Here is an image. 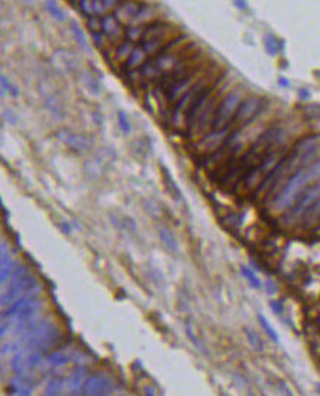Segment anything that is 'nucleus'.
<instances>
[{
	"label": "nucleus",
	"instance_id": "20e7f679",
	"mask_svg": "<svg viewBox=\"0 0 320 396\" xmlns=\"http://www.w3.org/2000/svg\"><path fill=\"white\" fill-rule=\"evenodd\" d=\"M244 99H245L244 90H241V89L229 90L217 106V111H216L214 118H213L212 130L229 128V125H231V122H232V119H234V116H235V114H236V111Z\"/></svg>",
	"mask_w": 320,
	"mask_h": 396
},
{
	"label": "nucleus",
	"instance_id": "423d86ee",
	"mask_svg": "<svg viewBox=\"0 0 320 396\" xmlns=\"http://www.w3.org/2000/svg\"><path fill=\"white\" fill-rule=\"evenodd\" d=\"M320 199V180H317L316 183H313L311 186H308L301 196L297 199V202L292 205V208L289 210V212L285 217V221L288 223H294L299 218H304L305 214L316 205V202Z\"/></svg>",
	"mask_w": 320,
	"mask_h": 396
},
{
	"label": "nucleus",
	"instance_id": "6e6552de",
	"mask_svg": "<svg viewBox=\"0 0 320 396\" xmlns=\"http://www.w3.org/2000/svg\"><path fill=\"white\" fill-rule=\"evenodd\" d=\"M212 65L210 64H207V62H204V64H201L200 67H197L194 71H191L190 74H187L184 78H181L178 83H175L172 87H169L168 90H166V94H168V100L171 102V103H175V102H178L207 71H209V68H210Z\"/></svg>",
	"mask_w": 320,
	"mask_h": 396
},
{
	"label": "nucleus",
	"instance_id": "393cba45",
	"mask_svg": "<svg viewBox=\"0 0 320 396\" xmlns=\"http://www.w3.org/2000/svg\"><path fill=\"white\" fill-rule=\"evenodd\" d=\"M77 8L85 20L96 17V0H80Z\"/></svg>",
	"mask_w": 320,
	"mask_h": 396
},
{
	"label": "nucleus",
	"instance_id": "c9c22d12",
	"mask_svg": "<svg viewBox=\"0 0 320 396\" xmlns=\"http://www.w3.org/2000/svg\"><path fill=\"white\" fill-rule=\"evenodd\" d=\"M47 108H49V111H50L52 114H56V115H59V112L62 111V105H61L59 99L55 97V96L49 97V100H47Z\"/></svg>",
	"mask_w": 320,
	"mask_h": 396
},
{
	"label": "nucleus",
	"instance_id": "f704fd0d",
	"mask_svg": "<svg viewBox=\"0 0 320 396\" xmlns=\"http://www.w3.org/2000/svg\"><path fill=\"white\" fill-rule=\"evenodd\" d=\"M87 28H88L90 33L100 31V30H102V18H99V17L88 18V20H87Z\"/></svg>",
	"mask_w": 320,
	"mask_h": 396
},
{
	"label": "nucleus",
	"instance_id": "58836bf2",
	"mask_svg": "<svg viewBox=\"0 0 320 396\" xmlns=\"http://www.w3.org/2000/svg\"><path fill=\"white\" fill-rule=\"evenodd\" d=\"M270 306H272V311L275 314H282L283 312V305L280 301H270Z\"/></svg>",
	"mask_w": 320,
	"mask_h": 396
},
{
	"label": "nucleus",
	"instance_id": "4c0bfd02",
	"mask_svg": "<svg viewBox=\"0 0 320 396\" xmlns=\"http://www.w3.org/2000/svg\"><path fill=\"white\" fill-rule=\"evenodd\" d=\"M102 2H103V5L106 6V9L112 14V12H113V11L124 2V0H102Z\"/></svg>",
	"mask_w": 320,
	"mask_h": 396
},
{
	"label": "nucleus",
	"instance_id": "1a4fd4ad",
	"mask_svg": "<svg viewBox=\"0 0 320 396\" xmlns=\"http://www.w3.org/2000/svg\"><path fill=\"white\" fill-rule=\"evenodd\" d=\"M179 36V28L176 27V25H171L168 30H165L163 33H160V34H157V36H154V37H151V39H149V40H146V42H143L141 43V46H143V49L146 50V53L149 55V56H156V55H159L172 40H175L176 37Z\"/></svg>",
	"mask_w": 320,
	"mask_h": 396
},
{
	"label": "nucleus",
	"instance_id": "dca6fc26",
	"mask_svg": "<svg viewBox=\"0 0 320 396\" xmlns=\"http://www.w3.org/2000/svg\"><path fill=\"white\" fill-rule=\"evenodd\" d=\"M149 59V55L146 53V50L143 49V46H135L132 53L129 55L128 61L124 64V67L128 70V71H132V70H140Z\"/></svg>",
	"mask_w": 320,
	"mask_h": 396
},
{
	"label": "nucleus",
	"instance_id": "bb28decb",
	"mask_svg": "<svg viewBox=\"0 0 320 396\" xmlns=\"http://www.w3.org/2000/svg\"><path fill=\"white\" fill-rule=\"evenodd\" d=\"M264 46H266L267 53L272 55V56H276V55L280 52V42H279L275 36H272V34H267V36H266V39H264Z\"/></svg>",
	"mask_w": 320,
	"mask_h": 396
},
{
	"label": "nucleus",
	"instance_id": "cd10ccee",
	"mask_svg": "<svg viewBox=\"0 0 320 396\" xmlns=\"http://www.w3.org/2000/svg\"><path fill=\"white\" fill-rule=\"evenodd\" d=\"M244 331H245L247 339L250 340V345H251L254 349H257V350H263V342H261L260 336H258L253 328H248V327H245Z\"/></svg>",
	"mask_w": 320,
	"mask_h": 396
},
{
	"label": "nucleus",
	"instance_id": "c756f323",
	"mask_svg": "<svg viewBox=\"0 0 320 396\" xmlns=\"http://www.w3.org/2000/svg\"><path fill=\"white\" fill-rule=\"evenodd\" d=\"M163 172L166 174L165 177H163V181H165V184H166V187H171L169 188V193L175 197H182V194H181V190H179V187L175 184V181H173V178L171 177V174L168 172V169H163Z\"/></svg>",
	"mask_w": 320,
	"mask_h": 396
},
{
	"label": "nucleus",
	"instance_id": "7ed1b4c3",
	"mask_svg": "<svg viewBox=\"0 0 320 396\" xmlns=\"http://www.w3.org/2000/svg\"><path fill=\"white\" fill-rule=\"evenodd\" d=\"M43 309V301L39 299L34 293L24 296L14 303L8 306V309L2 314V331L0 336L5 337L6 331L12 324H22V323H30L37 318V315Z\"/></svg>",
	"mask_w": 320,
	"mask_h": 396
},
{
	"label": "nucleus",
	"instance_id": "a878e982",
	"mask_svg": "<svg viewBox=\"0 0 320 396\" xmlns=\"http://www.w3.org/2000/svg\"><path fill=\"white\" fill-rule=\"evenodd\" d=\"M65 384H66V380H65V378L53 377V378L47 383L44 393H46V395H53V396H55V395H61V393L64 392V389H65Z\"/></svg>",
	"mask_w": 320,
	"mask_h": 396
},
{
	"label": "nucleus",
	"instance_id": "5701e85b",
	"mask_svg": "<svg viewBox=\"0 0 320 396\" xmlns=\"http://www.w3.org/2000/svg\"><path fill=\"white\" fill-rule=\"evenodd\" d=\"M11 365H12V370L17 373V374H24L27 370H28V365H27V355L24 350H20L15 353V356L12 358L11 361Z\"/></svg>",
	"mask_w": 320,
	"mask_h": 396
},
{
	"label": "nucleus",
	"instance_id": "f8f14e48",
	"mask_svg": "<svg viewBox=\"0 0 320 396\" xmlns=\"http://www.w3.org/2000/svg\"><path fill=\"white\" fill-rule=\"evenodd\" d=\"M144 2H138V0H124V2L112 12L116 20L127 28L131 25V23L135 20L138 12L141 11Z\"/></svg>",
	"mask_w": 320,
	"mask_h": 396
},
{
	"label": "nucleus",
	"instance_id": "f3484780",
	"mask_svg": "<svg viewBox=\"0 0 320 396\" xmlns=\"http://www.w3.org/2000/svg\"><path fill=\"white\" fill-rule=\"evenodd\" d=\"M34 386H36V383H34V380H33L30 375L18 374V377H17L15 381H14L12 389H15L14 393H20V395H31Z\"/></svg>",
	"mask_w": 320,
	"mask_h": 396
},
{
	"label": "nucleus",
	"instance_id": "4468645a",
	"mask_svg": "<svg viewBox=\"0 0 320 396\" xmlns=\"http://www.w3.org/2000/svg\"><path fill=\"white\" fill-rule=\"evenodd\" d=\"M64 143L75 153H83V152H87L88 147H90V141L83 134H78V133H69V131H65L64 134H61Z\"/></svg>",
	"mask_w": 320,
	"mask_h": 396
},
{
	"label": "nucleus",
	"instance_id": "79ce46f5",
	"mask_svg": "<svg viewBox=\"0 0 320 396\" xmlns=\"http://www.w3.org/2000/svg\"><path fill=\"white\" fill-rule=\"evenodd\" d=\"M267 290H269L270 293H275V292H276V287L272 284V281H269V283H267Z\"/></svg>",
	"mask_w": 320,
	"mask_h": 396
},
{
	"label": "nucleus",
	"instance_id": "c85d7f7f",
	"mask_svg": "<svg viewBox=\"0 0 320 396\" xmlns=\"http://www.w3.org/2000/svg\"><path fill=\"white\" fill-rule=\"evenodd\" d=\"M258 323H260V326L263 327V330L266 331V334H267L275 343H279V336H277V333H276L275 328L269 324V321L266 320L264 315H258Z\"/></svg>",
	"mask_w": 320,
	"mask_h": 396
},
{
	"label": "nucleus",
	"instance_id": "412c9836",
	"mask_svg": "<svg viewBox=\"0 0 320 396\" xmlns=\"http://www.w3.org/2000/svg\"><path fill=\"white\" fill-rule=\"evenodd\" d=\"M71 33L75 39V42L78 43V46L84 50V52H90V45H88V40L85 37V33L83 31V28L77 24V23H72L71 24Z\"/></svg>",
	"mask_w": 320,
	"mask_h": 396
},
{
	"label": "nucleus",
	"instance_id": "72a5a7b5",
	"mask_svg": "<svg viewBox=\"0 0 320 396\" xmlns=\"http://www.w3.org/2000/svg\"><path fill=\"white\" fill-rule=\"evenodd\" d=\"M118 124H119V128L125 134H128L131 131V122H129V118H128L127 112H124V111L118 112Z\"/></svg>",
	"mask_w": 320,
	"mask_h": 396
},
{
	"label": "nucleus",
	"instance_id": "a211bd4d",
	"mask_svg": "<svg viewBox=\"0 0 320 396\" xmlns=\"http://www.w3.org/2000/svg\"><path fill=\"white\" fill-rule=\"evenodd\" d=\"M134 47H135V43H132V42H129V40H127V39L122 40L121 43H118V46H116V49H115V59L124 65V64L128 61L129 55L132 53Z\"/></svg>",
	"mask_w": 320,
	"mask_h": 396
},
{
	"label": "nucleus",
	"instance_id": "aec40b11",
	"mask_svg": "<svg viewBox=\"0 0 320 396\" xmlns=\"http://www.w3.org/2000/svg\"><path fill=\"white\" fill-rule=\"evenodd\" d=\"M147 27L149 25H131V27H127V30H125V39L129 40V42H132V43H141Z\"/></svg>",
	"mask_w": 320,
	"mask_h": 396
},
{
	"label": "nucleus",
	"instance_id": "4be33fe9",
	"mask_svg": "<svg viewBox=\"0 0 320 396\" xmlns=\"http://www.w3.org/2000/svg\"><path fill=\"white\" fill-rule=\"evenodd\" d=\"M46 361H47L52 367H62V365L69 364V362L72 361V358H71V355H68L66 352L58 350V352H53V353L47 355V356H46Z\"/></svg>",
	"mask_w": 320,
	"mask_h": 396
},
{
	"label": "nucleus",
	"instance_id": "39448f33",
	"mask_svg": "<svg viewBox=\"0 0 320 396\" xmlns=\"http://www.w3.org/2000/svg\"><path fill=\"white\" fill-rule=\"evenodd\" d=\"M264 106H266V100L263 97L254 96V94L247 96L241 102V105H239V108H238V111H236V114H235V116H234V119H232V122L229 125V130L234 133V131L245 127L247 124H250L263 111Z\"/></svg>",
	"mask_w": 320,
	"mask_h": 396
},
{
	"label": "nucleus",
	"instance_id": "6ab92c4d",
	"mask_svg": "<svg viewBox=\"0 0 320 396\" xmlns=\"http://www.w3.org/2000/svg\"><path fill=\"white\" fill-rule=\"evenodd\" d=\"M159 234H160V240L163 242V245L166 246V249L169 252H176L178 251V240H176V236L173 234L172 230L165 227V229H160Z\"/></svg>",
	"mask_w": 320,
	"mask_h": 396
},
{
	"label": "nucleus",
	"instance_id": "9b49d317",
	"mask_svg": "<svg viewBox=\"0 0 320 396\" xmlns=\"http://www.w3.org/2000/svg\"><path fill=\"white\" fill-rule=\"evenodd\" d=\"M125 30L127 28L116 20L113 14L102 17V31L106 34L110 45H116L125 40Z\"/></svg>",
	"mask_w": 320,
	"mask_h": 396
},
{
	"label": "nucleus",
	"instance_id": "0eeeda50",
	"mask_svg": "<svg viewBox=\"0 0 320 396\" xmlns=\"http://www.w3.org/2000/svg\"><path fill=\"white\" fill-rule=\"evenodd\" d=\"M39 286H40L39 280L31 274H27V276L9 283L8 290L2 296V305H5V306L11 305L15 301H18V299H21L24 296L36 293V290H40Z\"/></svg>",
	"mask_w": 320,
	"mask_h": 396
},
{
	"label": "nucleus",
	"instance_id": "ddd939ff",
	"mask_svg": "<svg viewBox=\"0 0 320 396\" xmlns=\"http://www.w3.org/2000/svg\"><path fill=\"white\" fill-rule=\"evenodd\" d=\"M162 20V11L159 6L151 3H144L135 20L131 23V25H150L156 21ZM129 25V27H131Z\"/></svg>",
	"mask_w": 320,
	"mask_h": 396
},
{
	"label": "nucleus",
	"instance_id": "e433bc0d",
	"mask_svg": "<svg viewBox=\"0 0 320 396\" xmlns=\"http://www.w3.org/2000/svg\"><path fill=\"white\" fill-rule=\"evenodd\" d=\"M85 86L93 92V93H99L100 92V84H99V81L93 77V75H90V74H85Z\"/></svg>",
	"mask_w": 320,
	"mask_h": 396
},
{
	"label": "nucleus",
	"instance_id": "b1692460",
	"mask_svg": "<svg viewBox=\"0 0 320 396\" xmlns=\"http://www.w3.org/2000/svg\"><path fill=\"white\" fill-rule=\"evenodd\" d=\"M44 6H46L47 14H49L52 18H55V20L59 21V23H65V21H66V15L64 14V11L61 9V6L58 5L56 0H47Z\"/></svg>",
	"mask_w": 320,
	"mask_h": 396
},
{
	"label": "nucleus",
	"instance_id": "473e14b6",
	"mask_svg": "<svg viewBox=\"0 0 320 396\" xmlns=\"http://www.w3.org/2000/svg\"><path fill=\"white\" fill-rule=\"evenodd\" d=\"M90 34H91V42L94 43V46H96L97 49H103V47H106V45L109 43L106 34H105L102 30H100V31H94V33H90Z\"/></svg>",
	"mask_w": 320,
	"mask_h": 396
},
{
	"label": "nucleus",
	"instance_id": "a19ab883",
	"mask_svg": "<svg viewBox=\"0 0 320 396\" xmlns=\"http://www.w3.org/2000/svg\"><path fill=\"white\" fill-rule=\"evenodd\" d=\"M234 5H235L238 9H241V11H245V9L248 8V5H247L245 0H234Z\"/></svg>",
	"mask_w": 320,
	"mask_h": 396
},
{
	"label": "nucleus",
	"instance_id": "2eb2a0df",
	"mask_svg": "<svg viewBox=\"0 0 320 396\" xmlns=\"http://www.w3.org/2000/svg\"><path fill=\"white\" fill-rule=\"evenodd\" d=\"M88 374V370L84 367V365H80L68 378V387H69V392L72 395H78V393H83V387H84V383H85V377Z\"/></svg>",
	"mask_w": 320,
	"mask_h": 396
},
{
	"label": "nucleus",
	"instance_id": "9d476101",
	"mask_svg": "<svg viewBox=\"0 0 320 396\" xmlns=\"http://www.w3.org/2000/svg\"><path fill=\"white\" fill-rule=\"evenodd\" d=\"M113 392V383L110 380V377H107L103 373H96L90 377H87L84 387H83V393L84 395H109Z\"/></svg>",
	"mask_w": 320,
	"mask_h": 396
},
{
	"label": "nucleus",
	"instance_id": "f257e3e1",
	"mask_svg": "<svg viewBox=\"0 0 320 396\" xmlns=\"http://www.w3.org/2000/svg\"><path fill=\"white\" fill-rule=\"evenodd\" d=\"M320 180V158L314 162L297 169L292 175H289L272 202V211L273 212H283L292 208V205L297 202V199L301 196V193Z\"/></svg>",
	"mask_w": 320,
	"mask_h": 396
},
{
	"label": "nucleus",
	"instance_id": "ea45409f",
	"mask_svg": "<svg viewBox=\"0 0 320 396\" xmlns=\"http://www.w3.org/2000/svg\"><path fill=\"white\" fill-rule=\"evenodd\" d=\"M187 334H188V337L192 340V343L195 345V346H198L200 348V343H198V339H197V336L194 334V331H192V327H191V324L190 323H187Z\"/></svg>",
	"mask_w": 320,
	"mask_h": 396
},
{
	"label": "nucleus",
	"instance_id": "7c9ffc66",
	"mask_svg": "<svg viewBox=\"0 0 320 396\" xmlns=\"http://www.w3.org/2000/svg\"><path fill=\"white\" fill-rule=\"evenodd\" d=\"M241 273H242V276L250 281V284H251L254 289H260V287H261L260 279L256 276V273H254L251 268H248V267H241Z\"/></svg>",
	"mask_w": 320,
	"mask_h": 396
},
{
	"label": "nucleus",
	"instance_id": "f03ea898",
	"mask_svg": "<svg viewBox=\"0 0 320 396\" xmlns=\"http://www.w3.org/2000/svg\"><path fill=\"white\" fill-rule=\"evenodd\" d=\"M223 72L217 65H212L209 71L175 103L173 112H172V125L176 130H184L185 127L188 128V114L195 103V100L200 97V94L210 87Z\"/></svg>",
	"mask_w": 320,
	"mask_h": 396
},
{
	"label": "nucleus",
	"instance_id": "2f4dec72",
	"mask_svg": "<svg viewBox=\"0 0 320 396\" xmlns=\"http://www.w3.org/2000/svg\"><path fill=\"white\" fill-rule=\"evenodd\" d=\"M0 86H2V96H5L6 93H11V94H14V96H18V94H20L18 89L9 81V78H8L6 75H2V77H0Z\"/></svg>",
	"mask_w": 320,
	"mask_h": 396
},
{
	"label": "nucleus",
	"instance_id": "c03bdc74",
	"mask_svg": "<svg viewBox=\"0 0 320 396\" xmlns=\"http://www.w3.org/2000/svg\"><path fill=\"white\" fill-rule=\"evenodd\" d=\"M319 393H320V384H319Z\"/></svg>",
	"mask_w": 320,
	"mask_h": 396
},
{
	"label": "nucleus",
	"instance_id": "37998d69",
	"mask_svg": "<svg viewBox=\"0 0 320 396\" xmlns=\"http://www.w3.org/2000/svg\"><path fill=\"white\" fill-rule=\"evenodd\" d=\"M280 86H286V87H288V81L283 80V78H280Z\"/></svg>",
	"mask_w": 320,
	"mask_h": 396
}]
</instances>
